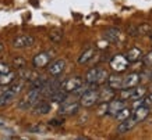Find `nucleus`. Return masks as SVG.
<instances>
[{
  "label": "nucleus",
  "mask_w": 152,
  "mask_h": 140,
  "mask_svg": "<svg viewBox=\"0 0 152 140\" xmlns=\"http://www.w3.org/2000/svg\"><path fill=\"white\" fill-rule=\"evenodd\" d=\"M94 56H95V49L94 47H89V49H87V50H84L83 53L80 54V57H78V64H81V65H84V64H88L91 60L94 58Z\"/></svg>",
  "instance_id": "obj_20"
},
{
  "label": "nucleus",
  "mask_w": 152,
  "mask_h": 140,
  "mask_svg": "<svg viewBox=\"0 0 152 140\" xmlns=\"http://www.w3.org/2000/svg\"><path fill=\"white\" fill-rule=\"evenodd\" d=\"M109 64H110V68L115 72H123V71L127 69V67H129V61L126 58V56H123V54L113 56Z\"/></svg>",
  "instance_id": "obj_5"
},
{
  "label": "nucleus",
  "mask_w": 152,
  "mask_h": 140,
  "mask_svg": "<svg viewBox=\"0 0 152 140\" xmlns=\"http://www.w3.org/2000/svg\"><path fill=\"white\" fill-rule=\"evenodd\" d=\"M32 108L37 115H45V114H49L52 111V104L46 103V101H38Z\"/></svg>",
  "instance_id": "obj_17"
},
{
  "label": "nucleus",
  "mask_w": 152,
  "mask_h": 140,
  "mask_svg": "<svg viewBox=\"0 0 152 140\" xmlns=\"http://www.w3.org/2000/svg\"><path fill=\"white\" fill-rule=\"evenodd\" d=\"M106 82H107V86H109L110 89H113V90H120V89L123 87V76H120L117 74H115V75H107Z\"/></svg>",
  "instance_id": "obj_14"
},
{
  "label": "nucleus",
  "mask_w": 152,
  "mask_h": 140,
  "mask_svg": "<svg viewBox=\"0 0 152 140\" xmlns=\"http://www.w3.org/2000/svg\"><path fill=\"white\" fill-rule=\"evenodd\" d=\"M135 126V121L130 117L129 119H124V121H120L119 126H117V133L119 135H124V133H129L133 128Z\"/></svg>",
  "instance_id": "obj_15"
},
{
  "label": "nucleus",
  "mask_w": 152,
  "mask_h": 140,
  "mask_svg": "<svg viewBox=\"0 0 152 140\" xmlns=\"http://www.w3.org/2000/svg\"><path fill=\"white\" fill-rule=\"evenodd\" d=\"M15 96L17 95H14L13 92L9 90V89H7L6 92H3V93L0 95V107H4V105L10 104L14 99H15Z\"/></svg>",
  "instance_id": "obj_22"
},
{
  "label": "nucleus",
  "mask_w": 152,
  "mask_h": 140,
  "mask_svg": "<svg viewBox=\"0 0 152 140\" xmlns=\"http://www.w3.org/2000/svg\"><path fill=\"white\" fill-rule=\"evenodd\" d=\"M28 132H31V133H45L46 128L43 126V125H34V126L28 128Z\"/></svg>",
  "instance_id": "obj_30"
},
{
  "label": "nucleus",
  "mask_w": 152,
  "mask_h": 140,
  "mask_svg": "<svg viewBox=\"0 0 152 140\" xmlns=\"http://www.w3.org/2000/svg\"><path fill=\"white\" fill-rule=\"evenodd\" d=\"M11 43H13V47H15V49H27L35 43V38L31 35H18V36L14 38Z\"/></svg>",
  "instance_id": "obj_6"
},
{
  "label": "nucleus",
  "mask_w": 152,
  "mask_h": 140,
  "mask_svg": "<svg viewBox=\"0 0 152 140\" xmlns=\"http://www.w3.org/2000/svg\"><path fill=\"white\" fill-rule=\"evenodd\" d=\"M124 107H126V101H124V100H121V99L115 100V99H112L110 101L107 103V114L115 117L116 114L119 113L121 108H124Z\"/></svg>",
  "instance_id": "obj_13"
},
{
  "label": "nucleus",
  "mask_w": 152,
  "mask_h": 140,
  "mask_svg": "<svg viewBox=\"0 0 152 140\" xmlns=\"http://www.w3.org/2000/svg\"><path fill=\"white\" fill-rule=\"evenodd\" d=\"M142 61H144V65H145V67L152 68V51H149V53H147L145 56H142Z\"/></svg>",
  "instance_id": "obj_31"
},
{
  "label": "nucleus",
  "mask_w": 152,
  "mask_h": 140,
  "mask_svg": "<svg viewBox=\"0 0 152 140\" xmlns=\"http://www.w3.org/2000/svg\"><path fill=\"white\" fill-rule=\"evenodd\" d=\"M127 32H129V35L130 36H133V38H135V36H138V29H137V27H129L127 28Z\"/></svg>",
  "instance_id": "obj_34"
},
{
  "label": "nucleus",
  "mask_w": 152,
  "mask_h": 140,
  "mask_svg": "<svg viewBox=\"0 0 152 140\" xmlns=\"http://www.w3.org/2000/svg\"><path fill=\"white\" fill-rule=\"evenodd\" d=\"M137 29H138V35H151L152 33V27L148 24L140 25V27H137Z\"/></svg>",
  "instance_id": "obj_29"
},
{
  "label": "nucleus",
  "mask_w": 152,
  "mask_h": 140,
  "mask_svg": "<svg viewBox=\"0 0 152 140\" xmlns=\"http://www.w3.org/2000/svg\"><path fill=\"white\" fill-rule=\"evenodd\" d=\"M11 67H14L15 69H23V68L27 67V61L23 57H15V58H13Z\"/></svg>",
  "instance_id": "obj_26"
},
{
  "label": "nucleus",
  "mask_w": 152,
  "mask_h": 140,
  "mask_svg": "<svg viewBox=\"0 0 152 140\" xmlns=\"http://www.w3.org/2000/svg\"><path fill=\"white\" fill-rule=\"evenodd\" d=\"M3 50H4V43H3V42L0 40V53H1Z\"/></svg>",
  "instance_id": "obj_37"
},
{
  "label": "nucleus",
  "mask_w": 152,
  "mask_h": 140,
  "mask_svg": "<svg viewBox=\"0 0 152 140\" xmlns=\"http://www.w3.org/2000/svg\"><path fill=\"white\" fill-rule=\"evenodd\" d=\"M67 96H69V93L60 87V89H57V90L55 92V93H52V95L49 96V99H50L52 103H60L61 104L64 100H67Z\"/></svg>",
  "instance_id": "obj_21"
},
{
  "label": "nucleus",
  "mask_w": 152,
  "mask_h": 140,
  "mask_svg": "<svg viewBox=\"0 0 152 140\" xmlns=\"http://www.w3.org/2000/svg\"><path fill=\"white\" fill-rule=\"evenodd\" d=\"M80 110V103L78 101H63L59 108L60 115H74L77 114Z\"/></svg>",
  "instance_id": "obj_9"
},
{
  "label": "nucleus",
  "mask_w": 152,
  "mask_h": 140,
  "mask_svg": "<svg viewBox=\"0 0 152 140\" xmlns=\"http://www.w3.org/2000/svg\"><path fill=\"white\" fill-rule=\"evenodd\" d=\"M149 110H151L149 107H147V105L141 104V105H138V107H135V111H133L131 118L135 121V123L145 121V119H147V117L149 115Z\"/></svg>",
  "instance_id": "obj_11"
},
{
  "label": "nucleus",
  "mask_w": 152,
  "mask_h": 140,
  "mask_svg": "<svg viewBox=\"0 0 152 140\" xmlns=\"http://www.w3.org/2000/svg\"><path fill=\"white\" fill-rule=\"evenodd\" d=\"M83 83H84V79L81 76H71L61 83V89L66 90L70 95V93H73V92L77 90Z\"/></svg>",
  "instance_id": "obj_7"
},
{
  "label": "nucleus",
  "mask_w": 152,
  "mask_h": 140,
  "mask_svg": "<svg viewBox=\"0 0 152 140\" xmlns=\"http://www.w3.org/2000/svg\"><path fill=\"white\" fill-rule=\"evenodd\" d=\"M107 79V72L103 68H91L85 75V81L87 83H94V85H101Z\"/></svg>",
  "instance_id": "obj_2"
},
{
  "label": "nucleus",
  "mask_w": 152,
  "mask_h": 140,
  "mask_svg": "<svg viewBox=\"0 0 152 140\" xmlns=\"http://www.w3.org/2000/svg\"><path fill=\"white\" fill-rule=\"evenodd\" d=\"M115 95H116V90H113V89H110L107 86L106 89H102L99 92V100H98V103H109L112 99H115Z\"/></svg>",
  "instance_id": "obj_18"
},
{
  "label": "nucleus",
  "mask_w": 152,
  "mask_h": 140,
  "mask_svg": "<svg viewBox=\"0 0 152 140\" xmlns=\"http://www.w3.org/2000/svg\"><path fill=\"white\" fill-rule=\"evenodd\" d=\"M63 119H57V118H55V119H50L49 121V125L50 126H60V125H63Z\"/></svg>",
  "instance_id": "obj_35"
},
{
  "label": "nucleus",
  "mask_w": 152,
  "mask_h": 140,
  "mask_svg": "<svg viewBox=\"0 0 152 140\" xmlns=\"http://www.w3.org/2000/svg\"><path fill=\"white\" fill-rule=\"evenodd\" d=\"M126 58H127L129 63H137V61H140V60L142 58V51L138 47H133V49H130L127 51Z\"/></svg>",
  "instance_id": "obj_19"
},
{
  "label": "nucleus",
  "mask_w": 152,
  "mask_h": 140,
  "mask_svg": "<svg viewBox=\"0 0 152 140\" xmlns=\"http://www.w3.org/2000/svg\"><path fill=\"white\" fill-rule=\"evenodd\" d=\"M9 71H11V69H10V67L7 64L0 63V74H6V72H9Z\"/></svg>",
  "instance_id": "obj_36"
},
{
  "label": "nucleus",
  "mask_w": 152,
  "mask_h": 140,
  "mask_svg": "<svg viewBox=\"0 0 152 140\" xmlns=\"http://www.w3.org/2000/svg\"><path fill=\"white\" fill-rule=\"evenodd\" d=\"M99 100V92L96 89H88L80 96V105H83L85 108H91Z\"/></svg>",
  "instance_id": "obj_3"
},
{
  "label": "nucleus",
  "mask_w": 152,
  "mask_h": 140,
  "mask_svg": "<svg viewBox=\"0 0 152 140\" xmlns=\"http://www.w3.org/2000/svg\"><path fill=\"white\" fill-rule=\"evenodd\" d=\"M96 114L98 115H105V114H107V103H101Z\"/></svg>",
  "instance_id": "obj_33"
},
{
  "label": "nucleus",
  "mask_w": 152,
  "mask_h": 140,
  "mask_svg": "<svg viewBox=\"0 0 152 140\" xmlns=\"http://www.w3.org/2000/svg\"><path fill=\"white\" fill-rule=\"evenodd\" d=\"M140 79H141V76H140L138 74H135V72L129 74L127 76L123 78V87H135V86H138Z\"/></svg>",
  "instance_id": "obj_16"
},
{
  "label": "nucleus",
  "mask_w": 152,
  "mask_h": 140,
  "mask_svg": "<svg viewBox=\"0 0 152 140\" xmlns=\"http://www.w3.org/2000/svg\"><path fill=\"white\" fill-rule=\"evenodd\" d=\"M49 38H50V40L53 43H59L61 39H63V32L59 31V29H55V31H52L49 33Z\"/></svg>",
  "instance_id": "obj_28"
},
{
  "label": "nucleus",
  "mask_w": 152,
  "mask_h": 140,
  "mask_svg": "<svg viewBox=\"0 0 152 140\" xmlns=\"http://www.w3.org/2000/svg\"><path fill=\"white\" fill-rule=\"evenodd\" d=\"M52 57H53V51H41V53H38V54L32 58L34 68L41 69V68L48 67L49 63H50Z\"/></svg>",
  "instance_id": "obj_4"
},
{
  "label": "nucleus",
  "mask_w": 152,
  "mask_h": 140,
  "mask_svg": "<svg viewBox=\"0 0 152 140\" xmlns=\"http://www.w3.org/2000/svg\"><path fill=\"white\" fill-rule=\"evenodd\" d=\"M66 69V61L64 60H55L53 63H49L48 67V72L50 76H59L64 72Z\"/></svg>",
  "instance_id": "obj_10"
},
{
  "label": "nucleus",
  "mask_w": 152,
  "mask_h": 140,
  "mask_svg": "<svg viewBox=\"0 0 152 140\" xmlns=\"http://www.w3.org/2000/svg\"><path fill=\"white\" fill-rule=\"evenodd\" d=\"M42 97V93H41V89H29L28 93L24 96L23 99L18 101V108L20 110H27L32 108L34 105L39 101V99Z\"/></svg>",
  "instance_id": "obj_1"
},
{
  "label": "nucleus",
  "mask_w": 152,
  "mask_h": 140,
  "mask_svg": "<svg viewBox=\"0 0 152 140\" xmlns=\"http://www.w3.org/2000/svg\"><path fill=\"white\" fill-rule=\"evenodd\" d=\"M151 92H152V86H151Z\"/></svg>",
  "instance_id": "obj_38"
},
{
  "label": "nucleus",
  "mask_w": 152,
  "mask_h": 140,
  "mask_svg": "<svg viewBox=\"0 0 152 140\" xmlns=\"http://www.w3.org/2000/svg\"><path fill=\"white\" fill-rule=\"evenodd\" d=\"M145 93H147V87H144V86H140V87H134V92H133V96H131V99H142L144 96H145Z\"/></svg>",
  "instance_id": "obj_25"
},
{
  "label": "nucleus",
  "mask_w": 152,
  "mask_h": 140,
  "mask_svg": "<svg viewBox=\"0 0 152 140\" xmlns=\"http://www.w3.org/2000/svg\"><path fill=\"white\" fill-rule=\"evenodd\" d=\"M103 38L105 40H107V43H119L121 40V31L119 28H107Z\"/></svg>",
  "instance_id": "obj_12"
},
{
  "label": "nucleus",
  "mask_w": 152,
  "mask_h": 140,
  "mask_svg": "<svg viewBox=\"0 0 152 140\" xmlns=\"http://www.w3.org/2000/svg\"><path fill=\"white\" fill-rule=\"evenodd\" d=\"M15 78H17V74L11 72V71H9V72H6V74H0V86L10 85Z\"/></svg>",
  "instance_id": "obj_23"
},
{
  "label": "nucleus",
  "mask_w": 152,
  "mask_h": 140,
  "mask_svg": "<svg viewBox=\"0 0 152 140\" xmlns=\"http://www.w3.org/2000/svg\"><path fill=\"white\" fill-rule=\"evenodd\" d=\"M61 87V82L57 79V76H55L53 79H46V82H45V85H43V87H42V96H49L52 95V93H55L57 89H60Z\"/></svg>",
  "instance_id": "obj_8"
},
{
  "label": "nucleus",
  "mask_w": 152,
  "mask_h": 140,
  "mask_svg": "<svg viewBox=\"0 0 152 140\" xmlns=\"http://www.w3.org/2000/svg\"><path fill=\"white\" fill-rule=\"evenodd\" d=\"M142 104L144 105H147V107H149V108L152 107V92L149 93V95H147V96H144L142 97Z\"/></svg>",
  "instance_id": "obj_32"
},
{
  "label": "nucleus",
  "mask_w": 152,
  "mask_h": 140,
  "mask_svg": "<svg viewBox=\"0 0 152 140\" xmlns=\"http://www.w3.org/2000/svg\"><path fill=\"white\" fill-rule=\"evenodd\" d=\"M133 92H134V87H123L120 89V99L121 100H130L131 96H133Z\"/></svg>",
  "instance_id": "obj_27"
},
{
  "label": "nucleus",
  "mask_w": 152,
  "mask_h": 140,
  "mask_svg": "<svg viewBox=\"0 0 152 140\" xmlns=\"http://www.w3.org/2000/svg\"><path fill=\"white\" fill-rule=\"evenodd\" d=\"M131 114H133V111L130 108H127V107H124V108H121L119 113L116 114L115 118L117 121H124V119H129V118L131 117Z\"/></svg>",
  "instance_id": "obj_24"
}]
</instances>
